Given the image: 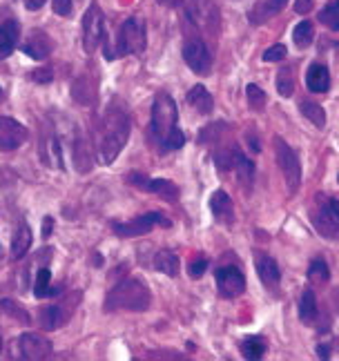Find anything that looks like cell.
Returning a JSON list of instances; mask_svg holds the SVG:
<instances>
[{
	"instance_id": "cell-27",
	"label": "cell",
	"mask_w": 339,
	"mask_h": 361,
	"mask_svg": "<svg viewBox=\"0 0 339 361\" xmlns=\"http://www.w3.org/2000/svg\"><path fill=\"white\" fill-rule=\"evenodd\" d=\"M239 353L244 355V359H263V355L268 353V341L261 335H250L239 343Z\"/></svg>"
},
{
	"instance_id": "cell-25",
	"label": "cell",
	"mask_w": 339,
	"mask_h": 361,
	"mask_svg": "<svg viewBox=\"0 0 339 361\" xmlns=\"http://www.w3.org/2000/svg\"><path fill=\"white\" fill-rule=\"evenodd\" d=\"M32 241H34L32 228L27 226L25 221H20V226L16 228V232H13V241H11V259H13V261L23 259L27 252H30Z\"/></svg>"
},
{
	"instance_id": "cell-32",
	"label": "cell",
	"mask_w": 339,
	"mask_h": 361,
	"mask_svg": "<svg viewBox=\"0 0 339 361\" xmlns=\"http://www.w3.org/2000/svg\"><path fill=\"white\" fill-rule=\"evenodd\" d=\"M295 85H297L295 69L292 67L279 69V74H277V92L284 96V99H290V96L295 94Z\"/></svg>"
},
{
	"instance_id": "cell-34",
	"label": "cell",
	"mask_w": 339,
	"mask_h": 361,
	"mask_svg": "<svg viewBox=\"0 0 339 361\" xmlns=\"http://www.w3.org/2000/svg\"><path fill=\"white\" fill-rule=\"evenodd\" d=\"M246 96H248V107L252 109V112H261L268 103L266 92L259 85H254V82H250V85L246 87Z\"/></svg>"
},
{
	"instance_id": "cell-6",
	"label": "cell",
	"mask_w": 339,
	"mask_h": 361,
	"mask_svg": "<svg viewBox=\"0 0 339 361\" xmlns=\"http://www.w3.org/2000/svg\"><path fill=\"white\" fill-rule=\"evenodd\" d=\"M183 61H186V65L192 69L194 74L199 76H208L210 69H212V51L208 47L206 40L194 32L186 30V38H183Z\"/></svg>"
},
{
	"instance_id": "cell-17",
	"label": "cell",
	"mask_w": 339,
	"mask_h": 361,
	"mask_svg": "<svg viewBox=\"0 0 339 361\" xmlns=\"http://www.w3.org/2000/svg\"><path fill=\"white\" fill-rule=\"evenodd\" d=\"M210 210H212V216H215L217 224H221V226L234 224V205H232V199L228 197V192L225 190H217L215 194H212Z\"/></svg>"
},
{
	"instance_id": "cell-20",
	"label": "cell",
	"mask_w": 339,
	"mask_h": 361,
	"mask_svg": "<svg viewBox=\"0 0 339 361\" xmlns=\"http://www.w3.org/2000/svg\"><path fill=\"white\" fill-rule=\"evenodd\" d=\"M306 87L313 94H326L331 90V72L326 65L313 63L306 72Z\"/></svg>"
},
{
	"instance_id": "cell-5",
	"label": "cell",
	"mask_w": 339,
	"mask_h": 361,
	"mask_svg": "<svg viewBox=\"0 0 339 361\" xmlns=\"http://www.w3.org/2000/svg\"><path fill=\"white\" fill-rule=\"evenodd\" d=\"M310 221L319 237L339 241V199L319 192L310 205Z\"/></svg>"
},
{
	"instance_id": "cell-31",
	"label": "cell",
	"mask_w": 339,
	"mask_h": 361,
	"mask_svg": "<svg viewBox=\"0 0 339 361\" xmlns=\"http://www.w3.org/2000/svg\"><path fill=\"white\" fill-rule=\"evenodd\" d=\"M292 40H295V45L299 47V49H306V47L313 45V40H315V27H313V23L302 20L299 25H297L295 32H292Z\"/></svg>"
},
{
	"instance_id": "cell-1",
	"label": "cell",
	"mask_w": 339,
	"mask_h": 361,
	"mask_svg": "<svg viewBox=\"0 0 339 361\" xmlns=\"http://www.w3.org/2000/svg\"><path fill=\"white\" fill-rule=\"evenodd\" d=\"M150 138L161 154L183 147L186 136L179 130V109L174 99L167 92H159L152 103L150 118Z\"/></svg>"
},
{
	"instance_id": "cell-30",
	"label": "cell",
	"mask_w": 339,
	"mask_h": 361,
	"mask_svg": "<svg viewBox=\"0 0 339 361\" xmlns=\"http://www.w3.org/2000/svg\"><path fill=\"white\" fill-rule=\"evenodd\" d=\"M299 112L313 123L315 128H323V125H326V112H323V107L315 101H302Z\"/></svg>"
},
{
	"instance_id": "cell-16",
	"label": "cell",
	"mask_w": 339,
	"mask_h": 361,
	"mask_svg": "<svg viewBox=\"0 0 339 361\" xmlns=\"http://www.w3.org/2000/svg\"><path fill=\"white\" fill-rule=\"evenodd\" d=\"M40 159L47 168H56V170H63L65 163H63V149H61V141L56 132H45L40 138Z\"/></svg>"
},
{
	"instance_id": "cell-18",
	"label": "cell",
	"mask_w": 339,
	"mask_h": 361,
	"mask_svg": "<svg viewBox=\"0 0 339 361\" xmlns=\"http://www.w3.org/2000/svg\"><path fill=\"white\" fill-rule=\"evenodd\" d=\"M254 268H257V274L259 279L266 288H279L281 283V270L277 266V261L273 257H268L263 252H257L254 255Z\"/></svg>"
},
{
	"instance_id": "cell-10",
	"label": "cell",
	"mask_w": 339,
	"mask_h": 361,
	"mask_svg": "<svg viewBox=\"0 0 339 361\" xmlns=\"http://www.w3.org/2000/svg\"><path fill=\"white\" fill-rule=\"evenodd\" d=\"M105 40V16L98 3H92L83 16V49L92 54Z\"/></svg>"
},
{
	"instance_id": "cell-46",
	"label": "cell",
	"mask_w": 339,
	"mask_h": 361,
	"mask_svg": "<svg viewBox=\"0 0 339 361\" xmlns=\"http://www.w3.org/2000/svg\"><path fill=\"white\" fill-rule=\"evenodd\" d=\"M337 183H339V174H337Z\"/></svg>"
},
{
	"instance_id": "cell-15",
	"label": "cell",
	"mask_w": 339,
	"mask_h": 361,
	"mask_svg": "<svg viewBox=\"0 0 339 361\" xmlns=\"http://www.w3.org/2000/svg\"><path fill=\"white\" fill-rule=\"evenodd\" d=\"M27 136H30V132L23 123L9 116H0V152L18 149L27 141Z\"/></svg>"
},
{
	"instance_id": "cell-4",
	"label": "cell",
	"mask_w": 339,
	"mask_h": 361,
	"mask_svg": "<svg viewBox=\"0 0 339 361\" xmlns=\"http://www.w3.org/2000/svg\"><path fill=\"white\" fill-rule=\"evenodd\" d=\"M148 45V36H145V23L132 16L127 18L121 27L114 45L105 43V59L114 61L121 56H136V54H143Z\"/></svg>"
},
{
	"instance_id": "cell-43",
	"label": "cell",
	"mask_w": 339,
	"mask_h": 361,
	"mask_svg": "<svg viewBox=\"0 0 339 361\" xmlns=\"http://www.w3.org/2000/svg\"><path fill=\"white\" fill-rule=\"evenodd\" d=\"M331 301H333V308H335V312L339 314V288H333V293H331Z\"/></svg>"
},
{
	"instance_id": "cell-21",
	"label": "cell",
	"mask_w": 339,
	"mask_h": 361,
	"mask_svg": "<svg viewBox=\"0 0 339 361\" xmlns=\"http://www.w3.org/2000/svg\"><path fill=\"white\" fill-rule=\"evenodd\" d=\"M299 322L304 326H310V328L319 326V301H317V295L310 288L304 290L302 297H299Z\"/></svg>"
},
{
	"instance_id": "cell-35",
	"label": "cell",
	"mask_w": 339,
	"mask_h": 361,
	"mask_svg": "<svg viewBox=\"0 0 339 361\" xmlns=\"http://www.w3.org/2000/svg\"><path fill=\"white\" fill-rule=\"evenodd\" d=\"M0 310L3 312H7V314H11L13 319H16V322H20V324H30L32 319H30V314H27L20 305L16 303V301H11V299H3L0 301Z\"/></svg>"
},
{
	"instance_id": "cell-44",
	"label": "cell",
	"mask_w": 339,
	"mask_h": 361,
	"mask_svg": "<svg viewBox=\"0 0 339 361\" xmlns=\"http://www.w3.org/2000/svg\"><path fill=\"white\" fill-rule=\"evenodd\" d=\"M317 355L323 357V359H328V357H331V348H328L326 343H323V345H317Z\"/></svg>"
},
{
	"instance_id": "cell-8",
	"label": "cell",
	"mask_w": 339,
	"mask_h": 361,
	"mask_svg": "<svg viewBox=\"0 0 339 361\" xmlns=\"http://www.w3.org/2000/svg\"><path fill=\"white\" fill-rule=\"evenodd\" d=\"M275 157H277V165L281 174H284L288 192L297 194V190L302 185V163H299V157L295 154V149L281 136H275Z\"/></svg>"
},
{
	"instance_id": "cell-37",
	"label": "cell",
	"mask_w": 339,
	"mask_h": 361,
	"mask_svg": "<svg viewBox=\"0 0 339 361\" xmlns=\"http://www.w3.org/2000/svg\"><path fill=\"white\" fill-rule=\"evenodd\" d=\"M286 54H288V49H286V45H273V47H268L266 51H263V61L266 63H279V61H284L286 59Z\"/></svg>"
},
{
	"instance_id": "cell-45",
	"label": "cell",
	"mask_w": 339,
	"mask_h": 361,
	"mask_svg": "<svg viewBox=\"0 0 339 361\" xmlns=\"http://www.w3.org/2000/svg\"><path fill=\"white\" fill-rule=\"evenodd\" d=\"M0 350H3V335H0Z\"/></svg>"
},
{
	"instance_id": "cell-19",
	"label": "cell",
	"mask_w": 339,
	"mask_h": 361,
	"mask_svg": "<svg viewBox=\"0 0 339 361\" xmlns=\"http://www.w3.org/2000/svg\"><path fill=\"white\" fill-rule=\"evenodd\" d=\"M23 51L34 61H45L49 56V51H52V40H49V36L45 32L34 30L30 34V38L23 43Z\"/></svg>"
},
{
	"instance_id": "cell-24",
	"label": "cell",
	"mask_w": 339,
	"mask_h": 361,
	"mask_svg": "<svg viewBox=\"0 0 339 361\" xmlns=\"http://www.w3.org/2000/svg\"><path fill=\"white\" fill-rule=\"evenodd\" d=\"M61 293H63V286H54L52 283L49 268H40L36 272V279H34L36 299H56V297H61Z\"/></svg>"
},
{
	"instance_id": "cell-28",
	"label": "cell",
	"mask_w": 339,
	"mask_h": 361,
	"mask_svg": "<svg viewBox=\"0 0 339 361\" xmlns=\"http://www.w3.org/2000/svg\"><path fill=\"white\" fill-rule=\"evenodd\" d=\"M154 268L159 272L167 274V276H177L179 274V268H181V261L179 257L172 252V250H161V252L154 255Z\"/></svg>"
},
{
	"instance_id": "cell-26",
	"label": "cell",
	"mask_w": 339,
	"mask_h": 361,
	"mask_svg": "<svg viewBox=\"0 0 339 361\" xmlns=\"http://www.w3.org/2000/svg\"><path fill=\"white\" fill-rule=\"evenodd\" d=\"M186 101L192 109H196L199 114H212V109H215V96H212L203 85H194L188 96H186Z\"/></svg>"
},
{
	"instance_id": "cell-40",
	"label": "cell",
	"mask_w": 339,
	"mask_h": 361,
	"mask_svg": "<svg viewBox=\"0 0 339 361\" xmlns=\"http://www.w3.org/2000/svg\"><path fill=\"white\" fill-rule=\"evenodd\" d=\"M47 0H23V5L30 9V11H36V9H40L42 5H45Z\"/></svg>"
},
{
	"instance_id": "cell-36",
	"label": "cell",
	"mask_w": 339,
	"mask_h": 361,
	"mask_svg": "<svg viewBox=\"0 0 339 361\" xmlns=\"http://www.w3.org/2000/svg\"><path fill=\"white\" fill-rule=\"evenodd\" d=\"M208 266H210V261H208L206 257H196V259H192V261H190L188 274L192 276V279H201L203 272L208 270Z\"/></svg>"
},
{
	"instance_id": "cell-23",
	"label": "cell",
	"mask_w": 339,
	"mask_h": 361,
	"mask_svg": "<svg viewBox=\"0 0 339 361\" xmlns=\"http://www.w3.org/2000/svg\"><path fill=\"white\" fill-rule=\"evenodd\" d=\"M286 5H288V0H261V3L254 5L252 11L248 13V20L252 25H261L266 20L275 18L281 9H286Z\"/></svg>"
},
{
	"instance_id": "cell-33",
	"label": "cell",
	"mask_w": 339,
	"mask_h": 361,
	"mask_svg": "<svg viewBox=\"0 0 339 361\" xmlns=\"http://www.w3.org/2000/svg\"><path fill=\"white\" fill-rule=\"evenodd\" d=\"M319 23L328 27L331 32H339V0H333L319 13Z\"/></svg>"
},
{
	"instance_id": "cell-12",
	"label": "cell",
	"mask_w": 339,
	"mask_h": 361,
	"mask_svg": "<svg viewBox=\"0 0 339 361\" xmlns=\"http://www.w3.org/2000/svg\"><path fill=\"white\" fill-rule=\"evenodd\" d=\"M188 16L194 27H201L203 32L215 36L219 30V7L217 0H190Z\"/></svg>"
},
{
	"instance_id": "cell-11",
	"label": "cell",
	"mask_w": 339,
	"mask_h": 361,
	"mask_svg": "<svg viewBox=\"0 0 339 361\" xmlns=\"http://www.w3.org/2000/svg\"><path fill=\"white\" fill-rule=\"evenodd\" d=\"M125 180L130 185L138 188V190H145V192L154 194V197H161L167 203H177L179 197H181L179 185H174L172 180H167V178H150L148 174L130 172V174L125 176Z\"/></svg>"
},
{
	"instance_id": "cell-7",
	"label": "cell",
	"mask_w": 339,
	"mask_h": 361,
	"mask_svg": "<svg viewBox=\"0 0 339 361\" xmlns=\"http://www.w3.org/2000/svg\"><path fill=\"white\" fill-rule=\"evenodd\" d=\"M81 297H83L81 293H72V295H67V297H63L59 301L45 305V308H42L40 314H38L40 328L47 330V332L63 328L69 322V319H72V314L76 312L78 303H81Z\"/></svg>"
},
{
	"instance_id": "cell-3",
	"label": "cell",
	"mask_w": 339,
	"mask_h": 361,
	"mask_svg": "<svg viewBox=\"0 0 339 361\" xmlns=\"http://www.w3.org/2000/svg\"><path fill=\"white\" fill-rule=\"evenodd\" d=\"M152 305V290L145 281L127 276L109 290L103 310L105 312H145Z\"/></svg>"
},
{
	"instance_id": "cell-14",
	"label": "cell",
	"mask_w": 339,
	"mask_h": 361,
	"mask_svg": "<svg viewBox=\"0 0 339 361\" xmlns=\"http://www.w3.org/2000/svg\"><path fill=\"white\" fill-rule=\"evenodd\" d=\"M18 345V357L20 359H30V361H42V359H52L54 357V345L47 337L36 335V332H25L20 339L16 341Z\"/></svg>"
},
{
	"instance_id": "cell-2",
	"label": "cell",
	"mask_w": 339,
	"mask_h": 361,
	"mask_svg": "<svg viewBox=\"0 0 339 361\" xmlns=\"http://www.w3.org/2000/svg\"><path fill=\"white\" fill-rule=\"evenodd\" d=\"M127 138H130V114H127V107L123 103L114 101L105 109L101 134H98V159L103 165L117 161Z\"/></svg>"
},
{
	"instance_id": "cell-39",
	"label": "cell",
	"mask_w": 339,
	"mask_h": 361,
	"mask_svg": "<svg viewBox=\"0 0 339 361\" xmlns=\"http://www.w3.org/2000/svg\"><path fill=\"white\" fill-rule=\"evenodd\" d=\"M310 9H313V0H295V11L297 13H304V16H306Z\"/></svg>"
},
{
	"instance_id": "cell-22",
	"label": "cell",
	"mask_w": 339,
	"mask_h": 361,
	"mask_svg": "<svg viewBox=\"0 0 339 361\" xmlns=\"http://www.w3.org/2000/svg\"><path fill=\"white\" fill-rule=\"evenodd\" d=\"M20 40V25L16 20H7L0 25V61L9 59Z\"/></svg>"
},
{
	"instance_id": "cell-41",
	"label": "cell",
	"mask_w": 339,
	"mask_h": 361,
	"mask_svg": "<svg viewBox=\"0 0 339 361\" xmlns=\"http://www.w3.org/2000/svg\"><path fill=\"white\" fill-rule=\"evenodd\" d=\"M52 224H54L52 216H45V221H42V237H45V239L52 234Z\"/></svg>"
},
{
	"instance_id": "cell-13",
	"label": "cell",
	"mask_w": 339,
	"mask_h": 361,
	"mask_svg": "<svg viewBox=\"0 0 339 361\" xmlns=\"http://www.w3.org/2000/svg\"><path fill=\"white\" fill-rule=\"evenodd\" d=\"M215 279L223 299H237L246 293V276L237 266H219L215 270Z\"/></svg>"
},
{
	"instance_id": "cell-38",
	"label": "cell",
	"mask_w": 339,
	"mask_h": 361,
	"mask_svg": "<svg viewBox=\"0 0 339 361\" xmlns=\"http://www.w3.org/2000/svg\"><path fill=\"white\" fill-rule=\"evenodd\" d=\"M74 11V3L72 0H54V13L56 16H63V18H69Z\"/></svg>"
},
{
	"instance_id": "cell-42",
	"label": "cell",
	"mask_w": 339,
	"mask_h": 361,
	"mask_svg": "<svg viewBox=\"0 0 339 361\" xmlns=\"http://www.w3.org/2000/svg\"><path fill=\"white\" fill-rule=\"evenodd\" d=\"M157 3L163 5V7H167V9H177V7L183 5V0H157Z\"/></svg>"
},
{
	"instance_id": "cell-29",
	"label": "cell",
	"mask_w": 339,
	"mask_h": 361,
	"mask_svg": "<svg viewBox=\"0 0 339 361\" xmlns=\"http://www.w3.org/2000/svg\"><path fill=\"white\" fill-rule=\"evenodd\" d=\"M306 276H308V283L313 286H323L331 281V270L326 266V261L323 259H313L310 261V266L306 270Z\"/></svg>"
},
{
	"instance_id": "cell-9",
	"label": "cell",
	"mask_w": 339,
	"mask_h": 361,
	"mask_svg": "<svg viewBox=\"0 0 339 361\" xmlns=\"http://www.w3.org/2000/svg\"><path fill=\"white\" fill-rule=\"evenodd\" d=\"M157 226L172 228V221H170L167 216H163L161 212H145V214H138L132 221H125V224H114L112 230H114V234L121 239H134V237L150 234Z\"/></svg>"
},
{
	"instance_id": "cell-47",
	"label": "cell",
	"mask_w": 339,
	"mask_h": 361,
	"mask_svg": "<svg viewBox=\"0 0 339 361\" xmlns=\"http://www.w3.org/2000/svg\"><path fill=\"white\" fill-rule=\"evenodd\" d=\"M0 96H3V90H0Z\"/></svg>"
}]
</instances>
